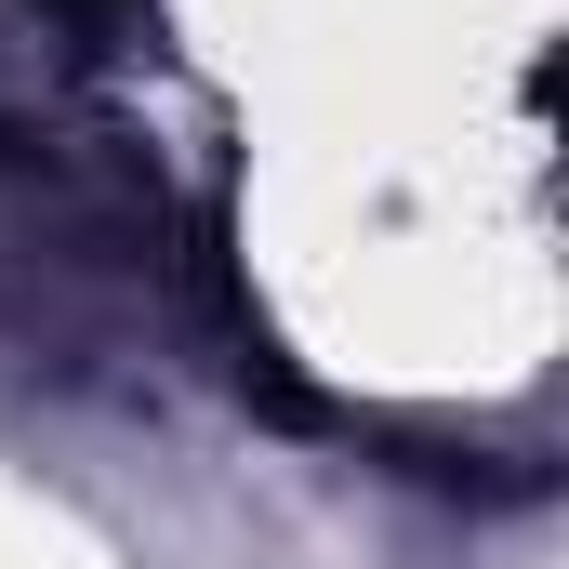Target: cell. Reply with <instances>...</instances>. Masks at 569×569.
Listing matches in <instances>:
<instances>
[{
	"label": "cell",
	"mask_w": 569,
	"mask_h": 569,
	"mask_svg": "<svg viewBox=\"0 0 569 569\" xmlns=\"http://www.w3.org/2000/svg\"><path fill=\"white\" fill-rule=\"evenodd\" d=\"M67 13H107V0H67Z\"/></svg>",
	"instance_id": "obj_1"
}]
</instances>
